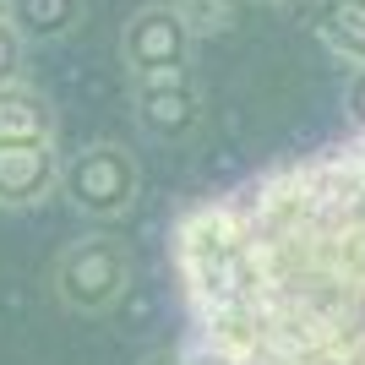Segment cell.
Returning <instances> with one entry per match:
<instances>
[{"label": "cell", "mask_w": 365, "mask_h": 365, "mask_svg": "<svg viewBox=\"0 0 365 365\" xmlns=\"http://www.w3.org/2000/svg\"><path fill=\"white\" fill-rule=\"evenodd\" d=\"M169 257L229 365H365V131L185 207Z\"/></svg>", "instance_id": "obj_1"}, {"label": "cell", "mask_w": 365, "mask_h": 365, "mask_svg": "<svg viewBox=\"0 0 365 365\" xmlns=\"http://www.w3.org/2000/svg\"><path fill=\"white\" fill-rule=\"evenodd\" d=\"M137 191H142V175H137V158L120 148V142H93V148L71 153L61 169V197L71 202L82 218H125L137 207Z\"/></svg>", "instance_id": "obj_2"}, {"label": "cell", "mask_w": 365, "mask_h": 365, "mask_svg": "<svg viewBox=\"0 0 365 365\" xmlns=\"http://www.w3.org/2000/svg\"><path fill=\"white\" fill-rule=\"evenodd\" d=\"M125 278H131V257H125V245L115 235H82L55 262V294L76 317L109 311L125 294Z\"/></svg>", "instance_id": "obj_3"}, {"label": "cell", "mask_w": 365, "mask_h": 365, "mask_svg": "<svg viewBox=\"0 0 365 365\" xmlns=\"http://www.w3.org/2000/svg\"><path fill=\"white\" fill-rule=\"evenodd\" d=\"M191 44L197 28L185 22L180 6H142L120 33V61L131 82H164V76H185L191 66Z\"/></svg>", "instance_id": "obj_4"}, {"label": "cell", "mask_w": 365, "mask_h": 365, "mask_svg": "<svg viewBox=\"0 0 365 365\" xmlns=\"http://www.w3.org/2000/svg\"><path fill=\"white\" fill-rule=\"evenodd\" d=\"M61 169L66 158L55 153V137H0V207H38L49 191H61Z\"/></svg>", "instance_id": "obj_5"}, {"label": "cell", "mask_w": 365, "mask_h": 365, "mask_svg": "<svg viewBox=\"0 0 365 365\" xmlns=\"http://www.w3.org/2000/svg\"><path fill=\"white\" fill-rule=\"evenodd\" d=\"M131 109L148 137L185 142L202 125V93L191 76H164V82H131Z\"/></svg>", "instance_id": "obj_6"}, {"label": "cell", "mask_w": 365, "mask_h": 365, "mask_svg": "<svg viewBox=\"0 0 365 365\" xmlns=\"http://www.w3.org/2000/svg\"><path fill=\"white\" fill-rule=\"evenodd\" d=\"M88 0H6V16L16 22V33L28 44H55L82 22Z\"/></svg>", "instance_id": "obj_7"}, {"label": "cell", "mask_w": 365, "mask_h": 365, "mask_svg": "<svg viewBox=\"0 0 365 365\" xmlns=\"http://www.w3.org/2000/svg\"><path fill=\"white\" fill-rule=\"evenodd\" d=\"M317 33L344 66L365 71V0H322Z\"/></svg>", "instance_id": "obj_8"}, {"label": "cell", "mask_w": 365, "mask_h": 365, "mask_svg": "<svg viewBox=\"0 0 365 365\" xmlns=\"http://www.w3.org/2000/svg\"><path fill=\"white\" fill-rule=\"evenodd\" d=\"M0 137H55V109L44 93L28 82L0 88Z\"/></svg>", "instance_id": "obj_9"}, {"label": "cell", "mask_w": 365, "mask_h": 365, "mask_svg": "<svg viewBox=\"0 0 365 365\" xmlns=\"http://www.w3.org/2000/svg\"><path fill=\"white\" fill-rule=\"evenodd\" d=\"M22 33H16V22L6 16V6H0V88H11V82H22Z\"/></svg>", "instance_id": "obj_10"}, {"label": "cell", "mask_w": 365, "mask_h": 365, "mask_svg": "<svg viewBox=\"0 0 365 365\" xmlns=\"http://www.w3.org/2000/svg\"><path fill=\"white\" fill-rule=\"evenodd\" d=\"M180 11H185V22H191L197 33L229 28V0H180Z\"/></svg>", "instance_id": "obj_11"}, {"label": "cell", "mask_w": 365, "mask_h": 365, "mask_svg": "<svg viewBox=\"0 0 365 365\" xmlns=\"http://www.w3.org/2000/svg\"><path fill=\"white\" fill-rule=\"evenodd\" d=\"M180 365H229V360L213 349V344H207V338H197V333H191V338L180 344Z\"/></svg>", "instance_id": "obj_12"}, {"label": "cell", "mask_w": 365, "mask_h": 365, "mask_svg": "<svg viewBox=\"0 0 365 365\" xmlns=\"http://www.w3.org/2000/svg\"><path fill=\"white\" fill-rule=\"evenodd\" d=\"M349 109H354V120H360V131H365V71H354V82H349Z\"/></svg>", "instance_id": "obj_13"}, {"label": "cell", "mask_w": 365, "mask_h": 365, "mask_svg": "<svg viewBox=\"0 0 365 365\" xmlns=\"http://www.w3.org/2000/svg\"><path fill=\"white\" fill-rule=\"evenodd\" d=\"M142 365H180V349H175V354H169V349H158V354H148Z\"/></svg>", "instance_id": "obj_14"}, {"label": "cell", "mask_w": 365, "mask_h": 365, "mask_svg": "<svg viewBox=\"0 0 365 365\" xmlns=\"http://www.w3.org/2000/svg\"><path fill=\"white\" fill-rule=\"evenodd\" d=\"M267 6H294V0H267Z\"/></svg>", "instance_id": "obj_15"}, {"label": "cell", "mask_w": 365, "mask_h": 365, "mask_svg": "<svg viewBox=\"0 0 365 365\" xmlns=\"http://www.w3.org/2000/svg\"><path fill=\"white\" fill-rule=\"evenodd\" d=\"M0 6H6V0H0Z\"/></svg>", "instance_id": "obj_16"}]
</instances>
